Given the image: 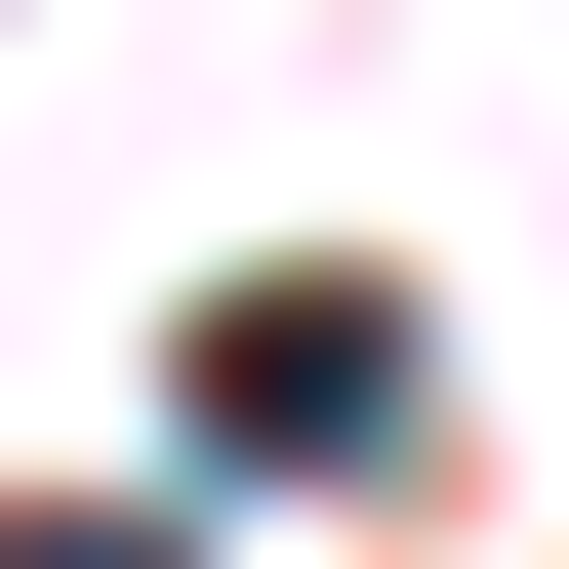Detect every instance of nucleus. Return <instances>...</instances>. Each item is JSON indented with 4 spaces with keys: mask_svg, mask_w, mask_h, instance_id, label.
Masks as SVG:
<instances>
[{
    "mask_svg": "<svg viewBox=\"0 0 569 569\" xmlns=\"http://www.w3.org/2000/svg\"><path fill=\"white\" fill-rule=\"evenodd\" d=\"M367 407H407V284H326V244L203 284V448H367Z\"/></svg>",
    "mask_w": 569,
    "mask_h": 569,
    "instance_id": "nucleus-1",
    "label": "nucleus"
},
{
    "mask_svg": "<svg viewBox=\"0 0 569 569\" xmlns=\"http://www.w3.org/2000/svg\"><path fill=\"white\" fill-rule=\"evenodd\" d=\"M0 569H203V529H122V488H41V529H0Z\"/></svg>",
    "mask_w": 569,
    "mask_h": 569,
    "instance_id": "nucleus-2",
    "label": "nucleus"
}]
</instances>
